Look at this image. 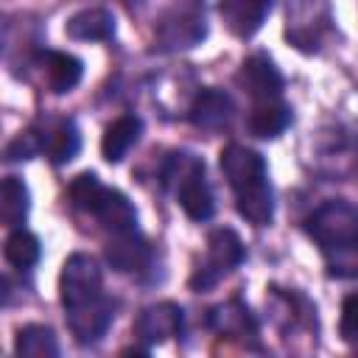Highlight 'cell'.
<instances>
[{"label":"cell","instance_id":"obj_8","mask_svg":"<svg viewBox=\"0 0 358 358\" xmlns=\"http://www.w3.org/2000/svg\"><path fill=\"white\" fill-rule=\"evenodd\" d=\"M238 87L243 92H249L255 101H271V98H280V90H282V76L280 70L274 67V62L266 56V53H255L249 59H243L238 76H235Z\"/></svg>","mask_w":358,"mask_h":358},{"label":"cell","instance_id":"obj_16","mask_svg":"<svg viewBox=\"0 0 358 358\" xmlns=\"http://www.w3.org/2000/svg\"><path fill=\"white\" fill-rule=\"evenodd\" d=\"M81 148V137H78V129L73 120H59L53 123L45 137H42V151L50 157L53 165H64L70 162Z\"/></svg>","mask_w":358,"mask_h":358},{"label":"cell","instance_id":"obj_21","mask_svg":"<svg viewBox=\"0 0 358 358\" xmlns=\"http://www.w3.org/2000/svg\"><path fill=\"white\" fill-rule=\"evenodd\" d=\"M213 324L224 336H255V319L241 302H227L213 310Z\"/></svg>","mask_w":358,"mask_h":358},{"label":"cell","instance_id":"obj_13","mask_svg":"<svg viewBox=\"0 0 358 358\" xmlns=\"http://www.w3.org/2000/svg\"><path fill=\"white\" fill-rule=\"evenodd\" d=\"M64 31L70 39H81V42H95V39H109L115 34V17L106 8H81L76 11L67 22Z\"/></svg>","mask_w":358,"mask_h":358},{"label":"cell","instance_id":"obj_6","mask_svg":"<svg viewBox=\"0 0 358 358\" xmlns=\"http://www.w3.org/2000/svg\"><path fill=\"white\" fill-rule=\"evenodd\" d=\"M101 285H103V277H101L98 260L92 255L76 252L64 260L62 274H59V299H62L64 310L101 296L103 294Z\"/></svg>","mask_w":358,"mask_h":358},{"label":"cell","instance_id":"obj_5","mask_svg":"<svg viewBox=\"0 0 358 358\" xmlns=\"http://www.w3.org/2000/svg\"><path fill=\"white\" fill-rule=\"evenodd\" d=\"M243 243L232 229H215L207 238V257L204 263L196 268V274L190 277V285L196 291H207L210 285H215L224 274H229L235 266L243 263Z\"/></svg>","mask_w":358,"mask_h":358},{"label":"cell","instance_id":"obj_1","mask_svg":"<svg viewBox=\"0 0 358 358\" xmlns=\"http://www.w3.org/2000/svg\"><path fill=\"white\" fill-rule=\"evenodd\" d=\"M333 277H358V210L341 199L324 201L305 221Z\"/></svg>","mask_w":358,"mask_h":358},{"label":"cell","instance_id":"obj_12","mask_svg":"<svg viewBox=\"0 0 358 358\" xmlns=\"http://www.w3.org/2000/svg\"><path fill=\"white\" fill-rule=\"evenodd\" d=\"M271 8V0H221V17L238 36H252L266 14Z\"/></svg>","mask_w":358,"mask_h":358},{"label":"cell","instance_id":"obj_20","mask_svg":"<svg viewBox=\"0 0 358 358\" xmlns=\"http://www.w3.org/2000/svg\"><path fill=\"white\" fill-rule=\"evenodd\" d=\"M3 255H6V260H8L14 268L25 271V268L36 266V260H39V255H42V246H39V238H36L34 232H28V229H14V232L6 238Z\"/></svg>","mask_w":358,"mask_h":358},{"label":"cell","instance_id":"obj_7","mask_svg":"<svg viewBox=\"0 0 358 358\" xmlns=\"http://www.w3.org/2000/svg\"><path fill=\"white\" fill-rule=\"evenodd\" d=\"M112 319H115V302L103 294L84 302V305L67 308V327L78 344L98 341L106 333V327L112 324Z\"/></svg>","mask_w":358,"mask_h":358},{"label":"cell","instance_id":"obj_14","mask_svg":"<svg viewBox=\"0 0 358 358\" xmlns=\"http://www.w3.org/2000/svg\"><path fill=\"white\" fill-rule=\"evenodd\" d=\"M140 131H143V123L134 115H123V117L112 120L103 131V140H101L103 159L106 162H120L129 154V148L140 140Z\"/></svg>","mask_w":358,"mask_h":358},{"label":"cell","instance_id":"obj_23","mask_svg":"<svg viewBox=\"0 0 358 358\" xmlns=\"http://www.w3.org/2000/svg\"><path fill=\"white\" fill-rule=\"evenodd\" d=\"M39 151H42V137H39L36 131H25V134H17V137L8 143L6 157H8V159H28V157H34V154H39Z\"/></svg>","mask_w":358,"mask_h":358},{"label":"cell","instance_id":"obj_11","mask_svg":"<svg viewBox=\"0 0 358 358\" xmlns=\"http://www.w3.org/2000/svg\"><path fill=\"white\" fill-rule=\"evenodd\" d=\"M106 260L112 263L115 271H140L148 263V243L140 238L137 229L129 232H112L106 241Z\"/></svg>","mask_w":358,"mask_h":358},{"label":"cell","instance_id":"obj_4","mask_svg":"<svg viewBox=\"0 0 358 358\" xmlns=\"http://www.w3.org/2000/svg\"><path fill=\"white\" fill-rule=\"evenodd\" d=\"M165 182L176 190L179 207L193 221H207L215 210L213 190L204 179V162L190 154H173L165 165Z\"/></svg>","mask_w":358,"mask_h":358},{"label":"cell","instance_id":"obj_2","mask_svg":"<svg viewBox=\"0 0 358 358\" xmlns=\"http://www.w3.org/2000/svg\"><path fill=\"white\" fill-rule=\"evenodd\" d=\"M221 171L235 193L238 213L255 227L271 224L274 196H271V185L266 173V159L257 151L232 143L221 151Z\"/></svg>","mask_w":358,"mask_h":358},{"label":"cell","instance_id":"obj_15","mask_svg":"<svg viewBox=\"0 0 358 358\" xmlns=\"http://www.w3.org/2000/svg\"><path fill=\"white\" fill-rule=\"evenodd\" d=\"M288 123H291V109L277 98L257 101L249 112V131L255 137H263V140L282 134L288 129Z\"/></svg>","mask_w":358,"mask_h":358},{"label":"cell","instance_id":"obj_3","mask_svg":"<svg viewBox=\"0 0 358 358\" xmlns=\"http://www.w3.org/2000/svg\"><path fill=\"white\" fill-rule=\"evenodd\" d=\"M70 199L78 210L95 215L109 232H129V229H137V213L131 207V201L112 190V187H103L98 182L95 173H78L73 182H70Z\"/></svg>","mask_w":358,"mask_h":358},{"label":"cell","instance_id":"obj_22","mask_svg":"<svg viewBox=\"0 0 358 358\" xmlns=\"http://www.w3.org/2000/svg\"><path fill=\"white\" fill-rule=\"evenodd\" d=\"M338 330H341V338L344 341H355L358 338V291H352V294L344 296Z\"/></svg>","mask_w":358,"mask_h":358},{"label":"cell","instance_id":"obj_17","mask_svg":"<svg viewBox=\"0 0 358 358\" xmlns=\"http://www.w3.org/2000/svg\"><path fill=\"white\" fill-rule=\"evenodd\" d=\"M81 73H84L81 62H78L76 56H70V53L53 50V53H48V59H45V78H48L50 92H56V95L70 92V90L81 81Z\"/></svg>","mask_w":358,"mask_h":358},{"label":"cell","instance_id":"obj_18","mask_svg":"<svg viewBox=\"0 0 358 358\" xmlns=\"http://www.w3.org/2000/svg\"><path fill=\"white\" fill-rule=\"evenodd\" d=\"M14 352L22 358H56L59 355V344L50 327L45 324H28L17 333L14 341Z\"/></svg>","mask_w":358,"mask_h":358},{"label":"cell","instance_id":"obj_9","mask_svg":"<svg viewBox=\"0 0 358 358\" xmlns=\"http://www.w3.org/2000/svg\"><path fill=\"white\" fill-rule=\"evenodd\" d=\"M179 330H182V308L173 305V302L148 305L134 319V336L148 341V344L165 341L171 336H179Z\"/></svg>","mask_w":358,"mask_h":358},{"label":"cell","instance_id":"obj_10","mask_svg":"<svg viewBox=\"0 0 358 358\" xmlns=\"http://www.w3.org/2000/svg\"><path fill=\"white\" fill-rule=\"evenodd\" d=\"M232 112H235L232 98L215 87H207L190 103V123L201 131H221L229 126Z\"/></svg>","mask_w":358,"mask_h":358},{"label":"cell","instance_id":"obj_19","mask_svg":"<svg viewBox=\"0 0 358 358\" xmlns=\"http://www.w3.org/2000/svg\"><path fill=\"white\" fill-rule=\"evenodd\" d=\"M28 215V187L17 176H6L0 187V218L6 227H20Z\"/></svg>","mask_w":358,"mask_h":358}]
</instances>
